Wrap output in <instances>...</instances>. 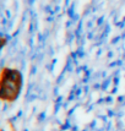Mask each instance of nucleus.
Here are the masks:
<instances>
[{"label":"nucleus","instance_id":"obj_1","mask_svg":"<svg viewBox=\"0 0 125 131\" xmlns=\"http://www.w3.org/2000/svg\"><path fill=\"white\" fill-rule=\"evenodd\" d=\"M22 88V75L17 69L3 68L0 75V98L4 102L16 101Z\"/></svg>","mask_w":125,"mask_h":131}]
</instances>
